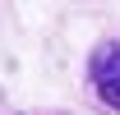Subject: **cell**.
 <instances>
[{"mask_svg": "<svg viewBox=\"0 0 120 115\" xmlns=\"http://www.w3.org/2000/svg\"><path fill=\"white\" fill-rule=\"evenodd\" d=\"M5 115H37V111H5Z\"/></svg>", "mask_w": 120, "mask_h": 115, "instance_id": "2", "label": "cell"}, {"mask_svg": "<svg viewBox=\"0 0 120 115\" xmlns=\"http://www.w3.org/2000/svg\"><path fill=\"white\" fill-rule=\"evenodd\" d=\"M88 92L97 101V111L120 115V37H106V42L92 46V55H88Z\"/></svg>", "mask_w": 120, "mask_h": 115, "instance_id": "1", "label": "cell"}]
</instances>
